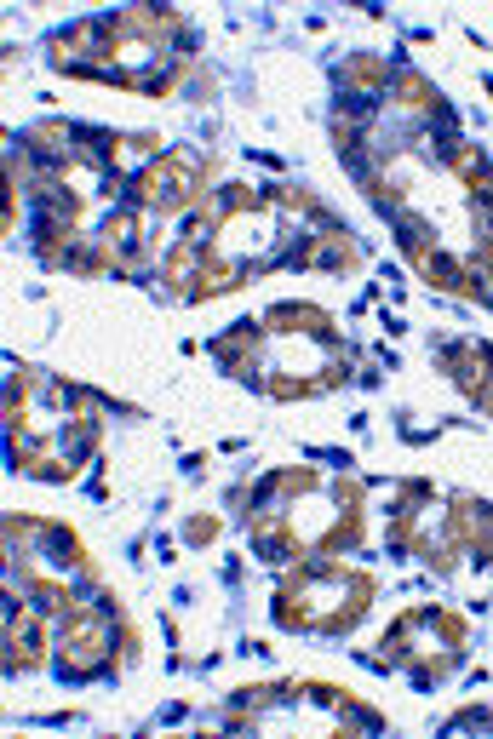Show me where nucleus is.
<instances>
[{
    "mask_svg": "<svg viewBox=\"0 0 493 739\" xmlns=\"http://www.w3.org/2000/svg\"><path fill=\"white\" fill-rule=\"evenodd\" d=\"M213 533H218V522H213V516H195V522H189V539H195V544H201V539H213Z\"/></svg>",
    "mask_w": 493,
    "mask_h": 739,
    "instance_id": "obj_1",
    "label": "nucleus"
}]
</instances>
